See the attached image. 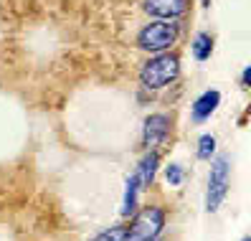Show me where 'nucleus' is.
Wrapping results in <instances>:
<instances>
[{"label": "nucleus", "instance_id": "6", "mask_svg": "<svg viewBox=\"0 0 251 241\" xmlns=\"http://www.w3.org/2000/svg\"><path fill=\"white\" fill-rule=\"evenodd\" d=\"M190 8V0H145L142 10L152 18H162V21H178L183 18Z\"/></svg>", "mask_w": 251, "mask_h": 241}, {"label": "nucleus", "instance_id": "3", "mask_svg": "<svg viewBox=\"0 0 251 241\" xmlns=\"http://www.w3.org/2000/svg\"><path fill=\"white\" fill-rule=\"evenodd\" d=\"M231 188V158L228 155H213L211 170H208V188H205V211L216 214L224 206Z\"/></svg>", "mask_w": 251, "mask_h": 241}, {"label": "nucleus", "instance_id": "8", "mask_svg": "<svg viewBox=\"0 0 251 241\" xmlns=\"http://www.w3.org/2000/svg\"><path fill=\"white\" fill-rule=\"evenodd\" d=\"M157 162H160L157 150H147V155L140 160L137 170H135V178H137L140 188H150V186H152V180H155V175H157Z\"/></svg>", "mask_w": 251, "mask_h": 241}, {"label": "nucleus", "instance_id": "11", "mask_svg": "<svg viewBox=\"0 0 251 241\" xmlns=\"http://www.w3.org/2000/svg\"><path fill=\"white\" fill-rule=\"evenodd\" d=\"M196 155H198V160H211V158L216 155V134H211V132L201 134Z\"/></svg>", "mask_w": 251, "mask_h": 241}, {"label": "nucleus", "instance_id": "7", "mask_svg": "<svg viewBox=\"0 0 251 241\" xmlns=\"http://www.w3.org/2000/svg\"><path fill=\"white\" fill-rule=\"evenodd\" d=\"M218 104H221V92L218 89H208V92H203L196 102H193V122L201 125L205 122V119H211V114L218 109Z\"/></svg>", "mask_w": 251, "mask_h": 241}, {"label": "nucleus", "instance_id": "14", "mask_svg": "<svg viewBox=\"0 0 251 241\" xmlns=\"http://www.w3.org/2000/svg\"><path fill=\"white\" fill-rule=\"evenodd\" d=\"M249 79H251V66H246V69L241 71V86H244V89H249Z\"/></svg>", "mask_w": 251, "mask_h": 241}, {"label": "nucleus", "instance_id": "15", "mask_svg": "<svg viewBox=\"0 0 251 241\" xmlns=\"http://www.w3.org/2000/svg\"><path fill=\"white\" fill-rule=\"evenodd\" d=\"M201 5H203V8H208V5H211V0H201Z\"/></svg>", "mask_w": 251, "mask_h": 241}, {"label": "nucleus", "instance_id": "12", "mask_svg": "<svg viewBox=\"0 0 251 241\" xmlns=\"http://www.w3.org/2000/svg\"><path fill=\"white\" fill-rule=\"evenodd\" d=\"M125 234H127V226L117 223V226H109V229H104L101 234H97V236L89 239V241H125Z\"/></svg>", "mask_w": 251, "mask_h": 241}, {"label": "nucleus", "instance_id": "10", "mask_svg": "<svg viewBox=\"0 0 251 241\" xmlns=\"http://www.w3.org/2000/svg\"><path fill=\"white\" fill-rule=\"evenodd\" d=\"M127 188H125V201H122V216L127 218V216H132L137 211V193H140V183H137V178H135V173H132L129 178H127V183H125Z\"/></svg>", "mask_w": 251, "mask_h": 241}, {"label": "nucleus", "instance_id": "2", "mask_svg": "<svg viewBox=\"0 0 251 241\" xmlns=\"http://www.w3.org/2000/svg\"><path fill=\"white\" fill-rule=\"evenodd\" d=\"M178 36H180V28L175 21L155 18L152 23L140 28L137 46L147 54H162V51H170L175 43H178Z\"/></svg>", "mask_w": 251, "mask_h": 241}, {"label": "nucleus", "instance_id": "1", "mask_svg": "<svg viewBox=\"0 0 251 241\" xmlns=\"http://www.w3.org/2000/svg\"><path fill=\"white\" fill-rule=\"evenodd\" d=\"M180 74V58L162 51V54H152L140 69V86L147 89V92H157V89L170 86Z\"/></svg>", "mask_w": 251, "mask_h": 241}, {"label": "nucleus", "instance_id": "16", "mask_svg": "<svg viewBox=\"0 0 251 241\" xmlns=\"http://www.w3.org/2000/svg\"><path fill=\"white\" fill-rule=\"evenodd\" d=\"M241 241H251V239H249V236H244V239H241Z\"/></svg>", "mask_w": 251, "mask_h": 241}, {"label": "nucleus", "instance_id": "4", "mask_svg": "<svg viewBox=\"0 0 251 241\" xmlns=\"http://www.w3.org/2000/svg\"><path fill=\"white\" fill-rule=\"evenodd\" d=\"M132 223L127 226L125 241H147V239H157L165 229V211L160 206H147L140 214H132Z\"/></svg>", "mask_w": 251, "mask_h": 241}, {"label": "nucleus", "instance_id": "17", "mask_svg": "<svg viewBox=\"0 0 251 241\" xmlns=\"http://www.w3.org/2000/svg\"><path fill=\"white\" fill-rule=\"evenodd\" d=\"M147 241H160V239H147Z\"/></svg>", "mask_w": 251, "mask_h": 241}, {"label": "nucleus", "instance_id": "13", "mask_svg": "<svg viewBox=\"0 0 251 241\" xmlns=\"http://www.w3.org/2000/svg\"><path fill=\"white\" fill-rule=\"evenodd\" d=\"M183 178H185V170H183L180 162H170L168 168H165V180H168V186L178 188V186L183 183Z\"/></svg>", "mask_w": 251, "mask_h": 241}, {"label": "nucleus", "instance_id": "5", "mask_svg": "<svg viewBox=\"0 0 251 241\" xmlns=\"http://www.w3.org/2000/svg\"><path fill=\"white\" fill-rule=\"evenodd\" d=\"M170 134V117L162 114V112H155L150 117H145V125H142V142L147 150H155L160 147L162 142L168 140Z\"/></svg>", "mask_w": 251, "mask_h": 241}, {"label": "nucleus", "instance_id": "9", "mask_svg": "<svg viewBox=\"0 0 251 241\" xmlns=\"http://www.w3.org/2000/svg\"><path fill=\"white\" fill-rule=\"evenodd\" d=\"M190 51H193L196 61H208L213 54V36L205 31H198L193 36V41H190Z\"/></svg>", "mask_w": 251, "mask_h": 241}]
</instances>
